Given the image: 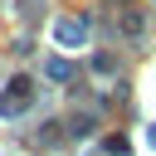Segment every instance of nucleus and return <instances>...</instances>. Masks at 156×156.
Listing matches in <instances>:
<instances>
[{
    "label": "nucleus",
    "instance_id": "f257e3e1",
    "mask_svg": "<svg viewBox=\"0 0 156 156\" xmlns=\"http://www.w3.org/2000/svg\"><path fill=\"white\" fill-rule=\"evenodd\" d=\"M78 34H83V24H63V29H58V39H63V44H73Z\"/></svg>",
    "mask_w": 156,
    "mask_h": 156
}]
</instances>
